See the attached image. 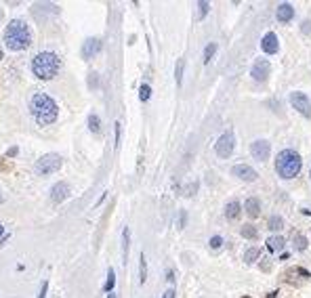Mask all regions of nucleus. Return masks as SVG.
Returning <instances> with one entry per match:
<instances>
[{
  "mask_svg": "<svg viewBox=\"0 0 311 298\" xmlns=\"http://www.w3.org/2000/svg\"><path fill=\"white\" fill-rule=\"evenodd\" d=\"M59 57L55 53H48V50H42L38 53L32 61V71L38 80H53L59 71Z\"/></svg>",
  "mask_w": 311,
  "mask_h": 298,
  "instance_id": "obj_4",
  "label": "nucleus"
},
{
  "mask_svg": "<svg viewBox=\"0 0 311 298\" xmlns=\"http://www.w3.org/2000/svg\"><path fill=\"white\" fill-rule=\"evenodd\" d=\"M269 71H272V65H269L267 59H257L253 63V69H250V76L257 82H265L269 78Z\"/></svg>",
  "mask_w": 311,
  "mask_h": 298,
  "instance_id": "obj_8",
  "label": "nucleus"
},
{
  "mask_svg": "<svg viewBox=\"0 0 311 298\" xmlns=\"http://www.w3.org/2000/svg\"><path fill=\"white\" fill-rule=\"evenodd\" d=\"M149 95H152V88H149V84H143L141 88H139V99H141V101H147Z\"/></svg>",
  "mask_w": 311,
  "mask_h": 298,
  "instance_id": "obj_27",
  "label": "nucleus"
},
{
  "mask_svg": "<svg viewBox=\"0 0 311 298\" xmlns=\"http://www.w3.org/2000/svg\"><path fill=\"white\" fill-rule=\"evenodd\" d=\"M293 242H295V248H297L299 252L307 250V238H305V235H301V233H295V235H293Z\"/></svg>",
  "mask_w": 311,
  "mask_h": 298,
  "instance_id": "obj_18",
  "label": "nucleus"
},
{
  "mask_svg": "<svg viewBox=\"0 0 311 298\" xmlns=\"http://www.w3.org/2000/svg\"><path fill=\"white\" fill-rule=\"evenodd\" d=\"M261 48H263V53L267 55H276L278 50H280V40L274 32H267L263 36V40H261Z\"/></svg>",
  "mask_w": 311,
  "mask_h": 298,
  "instance_id": "obj_11",
  "label": "nucleus"
},
{
  "mask_svg": "<svg viewBox=\"0 0 311 298\" xmlns=\"http://www.w3.org/2000/svg\"><path fill=\"white\" fill-rule=\"evenodd\" d=\"M34 168L38 174H51V172L61 168V158H59L57 153H46V156H42L36 162Z\"/></svg>",
  "mask_w": 311,
  "mask_h": 298,
  "instance_id": "obj_5",
  "label": "nucleus"
},
{
  "mask_svg": "<svg viewBox=\"0 0 311 298\" xmlns=\"http://www.w3.org/2000/svg\"><path fill=\"white\" fill-rule=\"evenodd\" d=\"M232 174L234 177H238L240 181H246V183H253V181H257V170L255 168H250V166H246V164H236V166L232 168Z\"/></svg>",
  "mask_w": 311,
  "mask_h": 298,
  "instance_id": "obj_10",
  "label": "nucleus"
},
{
  "mask_svg": "<svg viewBox=\"0 0 311 298\" xmlns=\"http://www.w3.org/2000/svg\"><path fill=\"white\" fill-rule=\"evenodd\" d=\"M162 298H177V292L173 290V288H170V290H166V292L162 294Z\"/></svg>",
  "mask_w": 311,
  "mask_h": 298,
  "instance_id": "obj_31",
  "label": "nucleus"
},
{
  "mask_svg": "<svg viewBox=\"0 0 311 298\" xmlns=\"http://www.w3.org/2000/svg\"><path fill=\"white\" fill-rule=\"evenodd\" d=\"M97 84V74H91V86Z\"/></svg>",
  "mask_w": 311,
  "mask_h": 298,
  "instance_id": "obj_36",
  "label": "nucleus"
},
{
  "mask_svg": "<svg viewBox=\"0 0 311 298\" xmlns=\"http://www.w3.org/2000/svg\"><path fill=\"white\" fill-rule=\"evenodd\" d=\"M309 177H311V172H309Z\"/></svg>",
  "mask_w": 311,
  "mask_h": 298,
  "instance_id": "obj_42",
  "label": "nucleus"
},
{
  "mask_svg": "<svg viewBox=\"0 0 311 298\" xmlns=\"http://www.w3.org/2000/svg\"><path fill=\"white\" fill-rule=\"evenodd\" d=\"M240 214H242V206H240V202H229L225 206V217L227 221H236Z\"/></svg>",
  "mask_w": 311,
  "mask_h": 298,
  "instance_id": "obj_16",
  "label": "nucleus"
},
{
  "mask_svg": "<svg viewBox=\"0 0 311 298\" xmlns=\"http://www.w3.org/2000/svg\"><path fill=\"white\" fill-rule=\"evenodd\" d=\"M46 288H48V284H42V288H40V294H38V298H44V294H46Z\"/></svg>",
  "mask_w": 311,
  "mask_h": 298,
  "instance_id": "obj_34",
  "label": "nucleus"
},
{
  "mask_svg": "<svg viewBox=\"0 0 311 298\" xmlns=\"http://www.w3.org/2000/svg\"><path fill=\"white\" fill-rule=\"evenodd\" d=\"M240 233H242L246 240H257V235H259V231H257L255 225H244L242 231H240Z\"/></svg>",
  "mask_w": 311,
  "mask_h": 298,
  "instance_id": "obj_20",
  "label": "nucleus"
},
{
  "mask_svg": "<svg viewBox=\"0 0 311 298\" xmlns=\"http://www.w3.org/2000/svg\"><path fill=\"white\" fill-rule=\"evenodd\" d=\"M0 202H2V195H0Z\"/></svg>",
  "mask_w": 311,
  "mask_h": 298,
  "instance_id": "obj_39",
  "label": "nucleus"
},
{
  "mask_svg": "<svg viewBox=\"0 0 311 298\" xmlns=\"http://www.w3.org/2000/svg\"><path fill=\"white\" fill-rule=\"evenodd\" d=\"M290 103H293V107L299 111L301 116L311 118V101H309V97L305 95V92H301V90L290 92Z\"/></svg>",
  "mask_w": 311,
  "mask_h": 298,
  "instance_id": "obj_7",
  "label": "nucleus"
},
{
  "mask_svg": "<svg viewBox=\"0 0 311 298\" xmlns=\"http://www.w3.org/2000/svg\"><path fill=\"white\" fill-rule=\"evenodd\" d=\"M114 284H116V273H114V269H109V271H107V282H105V288H103V290H105V292H112Z\"/></svg>",
  "mask_w": 311,
  "mask_h": 298,
  "instance_id": "obj_25",
  "label": "nucleus"
},
{
  "mask_svg": "<svg viewBox=\"0 0 311 298\" xmlns=\"http://www.w3.org/2000/svg\"><path fill=\"white\" fill-rule=\"evenodd\" d=\"M215 53H217V44H215V42H210V44L204 48V63H208V61L213 59Z\"/></svg>",
  "mask_w": 311,
  "mask_h": 298,
  "instance_id": "obj_26",
  "label": "nucleus"
},
{
  "mask_svg": "<svg viewBox=\"0 0 311 298\" xmlns=\"http://www.w3.org/2000/svg\"><path fill=\"white\" fill-rule=\"evenodd\" d=\"M185 219H187V217H185V212H181V217H179V225H181V227L185 225Z\"/></svg>",
  "mask_w": 311,
  "mask_h": 298,
  "instance_id": "obj_35",
  "label": "nucleus"
},
{
  "mask_svg": "<svg viewBox=\"0 0 311 298\" xmlns=\"http://www.w3.org/2000/svg\"><path fill=\"white\" fill-rule=\"evenodd\" d=\"M183 67H185V59H179L177 61V69H175V78H177L179 86H181V82H183Z\"/></svg>",
  "mask_w": 311,
  "mask_h": 298,
  "instance_id": "obj_24",
  "label": "nucleus"
},
{
  "mask_svg": "<svg viewBox=\"0 0 311 298\" xmlns=\"http://www.w3.org/2000/svg\"><path fill=\"white\" fill-rule=\"evenodd\" d=\"M276 17H278V21H282V23H288L290 19L295 17V8L293 4H288V2H282L278 6V11H276Z\"/></svg>",
  "mask_w": 311,
  "mask_h": 298,
  "instance_id": "obj_13",
  "label": "nucleus"
},
{
  "mask_svg": "<svg viewBox=\"0 0 311 298\" xmlns=\"http://www.w3.org/2000/svg\"><path fill=\"white\" fill-rule=\"evenodd\" d=\"M284 244H286V240L282 238V235H274V238L267 240V248H269V252H282Z\"/></svg>",
  "mask_w": 311,
  "mask_h": 298,
  "instance_id": "obj_17",
  "label": "nucleus"
},
{
  "mask_svg": "<svg viewBox=\"0 0 311 298\" xmlns=\"http://www.w3.org/2000/svg\"><path fill=\"white\" fill-rule=\"evenodd\" d=\"M29 111H32V116L44 126L53 124L57 120V103L46 92H34L32 99H29Z\"/></svg>",
  "mask_w": 311,
  "mask_h": 298,
  "instance_id": "obj_1",
  "label": "nucleus"
},
{
  "mask_svg": "<svg viewBox=\"0 0 311 298\" xmlns=\"http://www.w3.org/2000/svg\"><path fill=\"white\" fill-rule=\"evenodd\" d=\"M2 231H4V229H2V225H0V235H2Z\"/></svg>",
  "mask_w": 311,
  "mask_h": 298,
  "instance_id": "obj_38",
  "label": "nucleus"
},
{
  "mask_svg": "<svg viewBox=\"0 0 311 298\" xmlns=\"http://www.w3.org/2000/svg\"><path fill=\"white\" fill-rule=\"evenodd\" d=\"M120 130H122V126L116 124V149H118V145H120Z\"/></svg>",
  "mask_w": 311,
  "mask_h": 298,
  "instance_id": "obj_33",
  "label": "nucleus"
},
{
  "mask_svg": "<svg viewBox=\"0 0 311 298\" xmlns=\"http://www.w3.org/2000/svg\"><path fill=\"white\" fill-rule=\"evenodd\" d=\"M267 227L272 229V231H280V229H284V219L282 217H272L267 223Z\"/></svg>",
  "mask_w": 311,
  "mask_h": 298,
  "instance_id": "obj_21",
  "label": "nucleus"
},
{
  "mask_svg": "<svg viewBox=\"0 0 311 298\" xmlns=\"http://www.w3.org/2000/svg\"><path fill=\"white\" fill-rule=\"evenodd\" d=\"M4 42L11 50H25L32 44V29L21 19H13L4 29Z\"/></svg>",
  "mask_w": 311,
  "mask_h": 298,
  "instance_id": "obj_2",
  "label": "nucleus"
},
{
  "mask_svg": "<svg viewBox=\"0 0 311 298\" xmlns=\"http://www.w3.org/2000/svg\"><path fill=\"white\" fill-rule=\"evenodd\" d=\"M88 128H91V132H95V135L101 130V120H99V116H95V114L88 116Z\"/></svg>",
  "mask_w": 311,
  "mask_h": 298,
  "instance_id": "obj_22",
  "label": "nucleus"
},
{
  "mask_svg": "<svg viewBox=\"0 0 311 298\" xmlns=\"http://www.w3.org/2000/svg\"><path fill=\"white\" fill-rule=\"evenodd\" d=\"M139 261H141V263H139V282L145 284V280H147V261H145L143 254L139 256Z\"/></svg>",
  "mask_w": 311,
  "mask_h": 298,
  "instance_id": "obj_19",
  "label": "nucleus"
},
{
  "mask_svg": "<svg viewBox=\"0 0 311 298\" xmlns=\"http://www.w3.org/2000/svg\"><path fill=\"white\" fill-rule=\"evenodd\" d=\"M234 147H236V137H234L232 130H227V132H223V135L219 137L217 145H215V151H217L219 158H229L234 153Z\"/></svg>",
  "mask_w": 311,
  "mask_h": 298,
  "instance_id": "obj_6",
  "label": "nucleus"
},
{
  "mask_svg": "<svg viewBox=\"0 0 311 298\" xmlns=\"http://www.w3.org/2000/svg\"><path fill=\"white\" fill-rule=\"evenodd\" d=\"M103 48V42L99 38H88L86 42H84V46H82V57L84 59H91V57H95L99 50Z\"/></svg>",
  "mask_w": 311,
  "mask_h": 298,
  "instance_id": "obj_12",
  "label": "nucleus"
},
{
  "mask_svg": "<svg viewBox=\"0 0 311 298\" xmlns=\"http://www.w3.org/2000/svg\"><path fill=\"white\" fill-rule=\"evenodd\" d=\"M0 59H2V53H0Z\"/></svg>",
  "mask_w": 311,
  "mask_h": 298,
  "instance_id": "obj_41",
  "label": "nucleus"
},
{
  "mask_svg": "<svg viewBox=\"0 0 311 298\" xmlns=\"http://www.w3.org/2000/svg\"><path fill=\"white\" fill-rule=\"evenodd\" d=\"M259 254H261V250H259V248H248V250L244 252V261H246L248 265H253V263L259 259Z\"/></svg>",
  "mask_w": 311,
  "mask_h": 298,
  "instance_id": "obj_23",
  "label": "nucleus"
},
{
  "mask_svg": "<svg viewBox=\"0 0 311 298\" xmlns=\"http://www.w3.org/2000/svg\"><path fill=\"white\" fill-rule=\"evenodd\" d=\"M250 153H253L255 160L265 162V160L269 158V153H272V145H269L265 139H257L253 145H250Z\"/></svg>",
  "mask_w": 311,
  "mask_h": 298,
  "instance_id": "obj_9",
  "label": "nucleus"
},
{
  "mask_svg": "<svg viewBox=\"0 0 311 298\" xmlns=\"http://www.w3.org/2000/svg\"><path fill=\"white\" fill-rule=\"evenodd\" d=\"M301 168H303V160H301V156L295 149H284V151L278 153V158H276L278 177L290 181V179H295L297 174L301 172Z\"/></svg>",
  "mask_w": 311,
  "mask_h": 298,
  "instance_id": "obj_3",
  "label": "nucleus"
},
{
  "mask_svg": "<svg viewBox=\"0 0 311 298\" xmlns=\"http://www.w3.org/2000/svg\"><path fill=\"white\" fill-rule=\"evenodd\" d=\"M208 2H198V19H202V17H206V13H208Z\"/></svg>",
  "mask_w": 311,
  "mask_h": 298,
  "instance_id": "obj_29",
  "label": "nucleus"
},
{
  "mask_svg": "<svg viewBox=\"0 0 311 298\" xmlns=\"http://www.w3.org/2000/svg\"><path fill=\"white\" fill-rule=\"evenodd\" d=\"M128 238H130V233H128V229H124V233H122V252H124V259H126V254H128Z\"/></svg>",
  "mask_w": 311,
  "mask_h": 298,
  "instance_id": "obj_30",
  "label": "nucleus"
},
{
  "mask_svg": "<svg viewBox=\"0 0 311 298\" xmlns=\"http://www.w3.org/2000/svg\"><path fill=\"white\" fill-rule=\"evenodd\" d=\"M221 246H223V238H221V235H215V238H210V248H213V250H219Z\"/></svg>",
  "mask_w": 311,
  "mask_h": 298,
  "instance_id": "obj_28",
  "label": "nucleus"
},
{
  "mask_svg": "<svg viewBox=\"0 0 311 298\" xmlns=\"http://www.w3.org/2000/svg\"><path fill=\"white\" fill-rule=\"evenodd\" d=\"M301 29H303L305 34H311V21H309V19H307V21H303V27H301Z\"/></svg>",
  "mask_w": 311,
  "mask_h": 298,
  "instance_id": "obj_32",
  "label": "nucleus"
},
{
  "mask_svg": "<svg viewBox=\"0 0 311 298\" xmlns=\"http://www.w3.org/2000/svg\"><path fill=\"white\" fill-rule=\"evenodd\" d=\"M67 191H69V187L65 183H57L55 187L51 189V200L55 202V204H59V202H63L65 198H67Z\"/></svg>",
  "mask_w": 311,
  "mask_h": 298,
  "instance_id": "obj_14",
  "label": "nucleus"
},
{
  "mask_svg": "<svg viewBox=\"0 0 311 298\" xmlns=\"http://www.w3.org/2000/svg\"><path fill=\"white\" fill-rule=\"evenodd\" d=\"M242 298H250V296H242Z\"/></svg>",
  "mask_w": 311,
  "mask_h": 298,
  "instance_id": "obj_40",
  "label": "nucleus"
},
{
  "mask_svg": "<svg viewBox=\"0 0 311 298\" xmlns=\"http://www.w3.org/2000/svg\"><path fill=\"white\" fill-rule=\"evenodd\" d=\"M244 210H246V214L250 219H257L261 214V202L257 198H248L246 204H244Z\"/></svg>",
  "mask_w": 311,
  "mask_h": 298,
  "instance_id": "obj_15",
  "label": "nucleus"
},
{
  "mask_svg": "<svg viewBox=\"0 0 311 298\" xmlns=\"http://www.w3.org/2000/svg\"><path fill=\"white\" fill-rule=\"evenodd\" d=\"M107 298H116V294H114V292H109V296H107Z\"/></svg>",
  "mask_w": 311,
  "mask_h": 298,
  "instance_id": "obj_37",
  "label": "nucleus"
}]
</instances>
